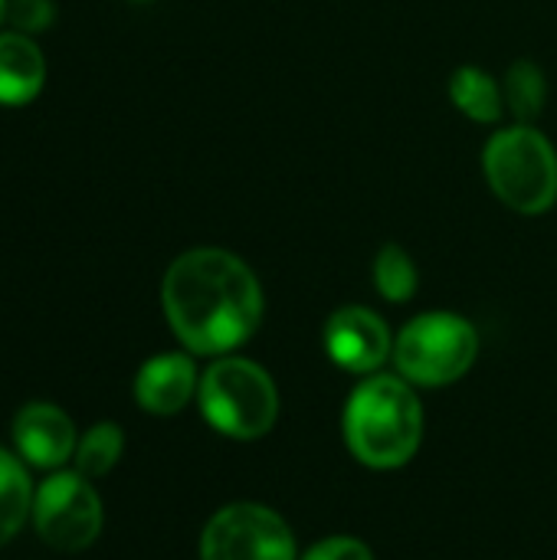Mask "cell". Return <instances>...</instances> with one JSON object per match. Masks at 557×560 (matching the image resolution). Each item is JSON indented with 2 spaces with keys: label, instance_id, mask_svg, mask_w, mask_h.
<instances>
[{
  "label": "cell",
  "instance_id": "cell-18",
  "mask_svg": "<svg viewBox=\"0 0 557 560\" xmlns=\"http://www.w3.org/2000/svg\"><path fill=\"white\" fill-rule=\"evenodd\" d=\"M53 3L49 0H13L10 7V20L16 30H26V33H36V30H46L53 23Z\"/></svg>",
  "mask_w": 557,
  "mask_h": 560
},
{
  "label": "cell",
  "instance_id": "cell-6",
  "mask_svg": "<svg viewBox=\"0 0 557 560\" xmlns=\"http://www.w3.org/2000/svg\"><path fill=\"white\" fill-rule=\"evenodd\" d=\"M204 560H295L289 525L266 505L240 502L220 509L200 538Z\"/></svg>",
  "mask_w": 557,
  "mask_h": 560
},
{
  "label": "cell",
  "instance_id": "cell-12",
  "mask_svg": "<svg viewBox=\"0 0 557 560\" xmlns=\"http://www.w3.org/2000/svg\"><path fill=\"white\" fill-rule=\"evenodd\" d=\"M450 98L473 121H486L489 125V121H499V115H502V89L479 66H463V69L453 72Z\"/></svg>",
  "mask_w": 557,
  "mask_h": 560
},
{
  "label": "cell",
  "instance_id": "cell-10",
  "mask_svg": "<svg viewBox=\"0 0 557 560\" xmlns=\"http://www.w3.org/2000/svg\"><path fill=\"white\" fill-rule=\"evenodd\" d=\"M194 387H197V371L187 354H158L138 371L135 397L148 413L171 417L187 407Z\"/></svg>",
  "mask_w": 557,
  "mask_h": 560
},
{
  "label": "cell",
  "instance_id": "cell-16",
  "mask_svg": "<svg viewBox=\"0 0 557 560\" xmlns=\"http://www.w3.org/2000/svg\"><path fill=\"white\" fill-rule=\"evenodd\" d=\"M118 456H121V430L115 423H98L79 443V453H76L79 476L85 479L105 476L118 463Z\"/></svg>",
  "mask_w": 557,
  "mask_h": 560
},
{
  "label": "cell",
  "instance_id": "cell-11",
  "mask_svg": "<svg viewBox=\"0 0 557 560\" xmlns=\"http://www.w3.org/2000/svg\"><path fill=\"white\" fill-rule=\"evenodd\" d=\"M46 79L36 43L23 33H0V105H26Z\"/></svg>",
  "mask_w": 557,
  "mask_h": 560
},
{
  "label": "cell",
  "instance_id": "cell-4",
  "mask_svg": "<svg viewBox=\"0 0 557 560\" xmlns=\"http://www.w3.org/2000/svg\"><path fill=\"white\" fill-rule=\"evenodd\" d=\"M200 410L223 436L259 440L276 423L279 394L259 364L246 358H223L207 368L200 381Z\"/></svg>",
  "mask_w": 557,
  "mask_h": 560
},
{
  "label": "cell",
  "instance_id": "cell-3",
  "mask_svg": "<svg viewBox=\"0 0 557 560\" xmlns=\"http://www.w3.org/2000/svg\"><path fill=\"white\" fill-rule=\"evenodd\" d=\"M483 167L492 194L515 213L538 217L555 207L557 151L532 125L499 131L486 144Z\"/></svg>",
  "mask_w": 557,
  "mask_h": 560
},
{
  "label": "cell",
  "instance_id": "cell-19",
  "mask_svg": "<svg viewBox=\"0 0 557 560\" xmlns=\"http://www.w3.org/2000/svg\"><path fill=\"white\" fill-rule=\"evenodd\" d=\"M3 13H7V0H0V20H3Z\"/></svg>",
  "mask_w": 557,
  "mask_h": 560
},
{
  "label": "cell",
  "instance_id": "cell-8",
  "mask_svg": "<svg viewBox=\"0 0 557 560\" xmlns=\"http://www.w3.org/2000/svg\"><path fill=\"white\" fill-rule=\"evenodd\" d=\"M325 348L338 368L351 374H371L391 358L394 341L381 315L361 305H345L325 325Z\"/></svg>",
  "mask_w": 557,
  "mask_h": 560
},
{
  "label": "cell",
  "instance_id": "cell-2",
  "mask_svg": "<svg viewBox=\"0 0 557 560\" xmlns=\"http://www.w3.org/2000/svg\"><path fill=\"white\" fill-rule=\"evenodd\" d=\"M345 440L371 469L410 463L423 440V410L410 384L387 374L364 381L345 407Z\"/></svg>",
  "mask_w": 557,
  "mask_h": 560
},
{
  "label": "cell",
  "instance_id": "cell-13",
  "mask_svg": "<svg viewBox=\"0 0 557 560\" xmlns=\"http://www.w3.org/2000/svg\"><path fill=\"white\" fill-rule=\"evenodd\" d=\"M30 512V479L23 466L0 450V548L20 532Z\"/></svg>",
  "mask_w": 557,
  "mask_h": 560
},
{
  "label": "cell",
  "instance_id": "cell-14",
  "mask_svg": "<svg viewBox=\"0 0 557 560\" xmlns=\"http://www.w3.org/2000/svg\"><path fill=\"white\" fill-rule=\"evenodd\" d=\"M374 282H378V292L387 302H407V299H414L420 276H417V266H414V259L407 256L404 246L387 243L378 253V259H374Z\"/></svg>",
  "mask_w": 557,
  "mask_h": 560
},
{
  "label": "cell",
  "instance_id": "cell-15",
  "mask_svg": "<svg viewBox=\"0 0 557 560\" xmlns=\"http://www.w3.org/2000/svg\"><path fill=\"white\" fill-rule=\"evenodd\" d=\"M506 105L519 121H532L545 105V75L535 62L519 59L506 75Z\"/></svg>",
  "mask_w": 557,
  "mask_h": 560
},
{
  "label": "cell",
  "instance_id": "cell-17",
  "mask_svg": "<svg viewBox=\"0 0 557 560\" xmlns=\"http://www.w3.org/2000/svg\"><path fill=\"white\" fill-rule=\"evenodd\" d=\"M302 560H374L371 548L358 538H325Z\"/></svg>",
  "mask_w": 557,
  "mask_h": 560
},
{
  "label": "cell",
  "instance_id": "cell-9",
  "mask_svg": "<svg viewBox=\"0 0 557 560\" xmlns=\"http://www.w3.org/2000/svg\"><path fill=\"white\" fill-rule=\"evenodd\" d=\"M13 440L23 459H30L33 466L53 469L69 459L76 446V430H72V420L59 407L30 404L13 420Z\"/></svg>",
  "mask_w": 557,
  "mask_h": 560
},
{
  "label": "cell",
  "instance_id": "cell-1",
  "mask_svg": "<svg viewBox=\"0 0 557 560\" xmlns=\"http://www.w3.org/2000/svg\"><path fill=\"white\" fill-rule=\"evenodd\" d=\"M164 315L194 354H227L263 322V289L253 269L227 249L177 256L161 285Z\"/></svg>",
  "mask_w": 557,
  "mask_h": 560
},
{
  "label": "cell",
  "instance_id": "cell-5",
  "mask_svg": "<svg viewBox=\"0 0 557 560\" xmlns=\"http://www.w3.org/2000/svg\"><path fill=\"white\" fill-rule=\"evenodd\" d=\"M479 354L476 328L450 312L414 318L394 345V361L404 381L420 387H443L460 381Z\"/></svg>",
  "mask_w": 557,
  "mask_h": 560
},
{
  "label": "cell",
  "instance_id": "cell-7",
  "mask_svg": "<svg viewBox=\"0 0 557 560\" xmlns=\"http://www.w3.org/2000/svg\"><path fill=\"white\" fill-rule=\"evenodd\" d=\"M33 522L39 538L56 551H82L98 538L102 502L85 476L59 472L46 479L33 499Z\"/></svg>",
  "mask_w": 557,
  "mask_h": 560
}]
</instances>
